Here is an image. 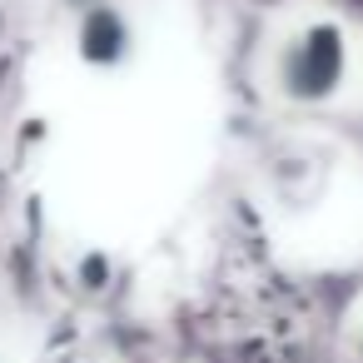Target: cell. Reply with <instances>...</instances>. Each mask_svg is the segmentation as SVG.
I'll list each match as a JSON object with an SVG mask.
<instances>
[{
  "instance_id": "obj_1",
  "label": "cell",
  "mask_w": 363,
  "mask_h": 363,
  "mask_svg": "<svg viewBox=\"0 0 363 363\" xmlns=\"http://www.w3.org/2000/svg\"><path fill=\"white\" fill-rule=\"evenodd\" d=\"M348 75V45L333 26H308L289 40L279 80L294 100H328Z\"/></svg>"
},
{
  "instance_id": "obj_2",
  "label": "cell",
  "mask_w": 363,
  "mask_h": 363,
  "mask_svg": "<svg viewBox=\"0 0 363 363\" xmlns=\"http://www.w3.org/2000/svg\"><path fill=\"white\" fill-rule=\"evenodd\" d=\"M80 50H85V60H95V65L125 60V55H130V26H125L115 11H95V16L85 21V30H80Z\"/></svg>"
}]
</instances>
